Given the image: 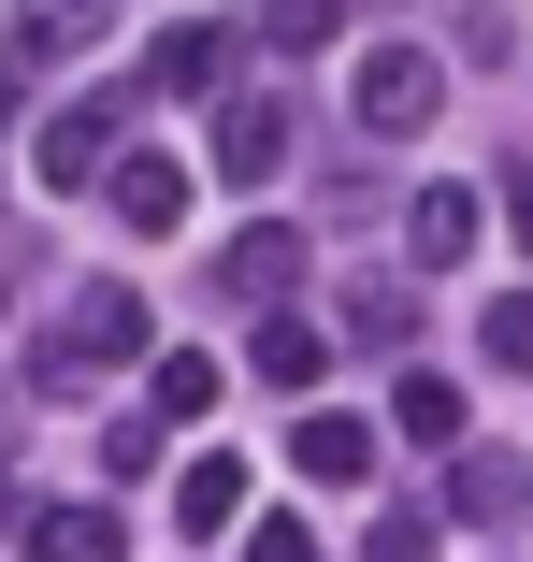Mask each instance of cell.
Instances as JSON below:
<instances>
[{"mask_svg":"<svg viewBox=\"0 0 533 562\" xmlns=\"http://www.w3.org/2000/svg\"><path fill=\"white\" fill-rule=\"evenodd\" d=\"M116 361H145V289H116V274H101V289H72L58 303V331H44V347H30V390H87V375H116Z\"/></svg>","mask_w":533,"mask_h":562,"instance_id":"cell-1","label":"cell"},{"mask_svg":"<svg viewBox=\"0 0 533 562\" xmlns=\"http://www.w3.org/2000/svg\"><path fill=\"white\" fill-rule=\"evenodd\" d=\"M433 101H447V58H433V44H375V58L347 72V116H361V131H389V145L433 131Z\"/></svg>","mask_w":533,"mask_h":562,"instance_id":"cell-2","label":"cell"},{"mask_svg":"<svg viewBox=\"0 0 533 562\" xmlns=\"http://www.w3.org/2000/svg\"><path fill=\"white\" fill-rule=\"evenodd\" d=\"M131 116H145V87H87L72 116L30 145V159H44V188H116V173H131V159H116V145H131Z\"/></svg>","mask_w":533,"mask_h":562,"instance_id":"cell-3","label":"cell"},{"mask_svg":"<svg viewBox=\"0 0 533 562\" xmlns=\"http://www.w3.org/2000/svg\"><path fill=\"white\" fill-rule=\"evenodd\" d=\"M288 145H303V116H288L274 87H231V101H217V173H231V188H274Z\"/></svg>","mask_w":533,"mask_h":562,"instance_id":"cell-4","label":"cell"},{"mask_svg":"<svg viewBox=\"0 0 533 562\" xmlns=\"http://www.w3.org/2000/svg\"><path fill=\"white\" fill-rule=\"evenodd\" d=\"M447 519L504 548V533L533 519V462H519V447H462V462H447Z\"/></svg>","mask_w":533,"mask_h":562,"instance_id":"cell-5","label":"cell"},{"mask_svg":"<svg viewBox=\"0 0 533 562\" xmlns=\"http://www.w3.org/2000/svg\"><path fill=\"white\" fill-rule=\"evenodd\" d=\"M303 289V232H288V216H246V232L217 246V303H246V317H274Z\"/></svg>","mask_w":533,"mask_h":562,"instance_id":"cell-6","label":"cell"},{"mask_svg":"<svg viewBox=\"0 0 533 562\" xmlns=\"http://www.w3.org/2000/svg\"><path fill=\"white\" fill-rule=\"evenodd\" d=\"M30 562H131V519L87 505V491L72 505H30Z\"/></svg>","mask_w":533,"mask_h":562,"instance_id":"cell-7","label":"cell"},{"mask_svg":"<svg viewBox=\"0 0 533 562\" xmlns=\"http://www.w3.org/2000/svg\"><path fill=\"white\" fill-rule=\"evenodd\" d=\"M145 87H173V101H217V87H231V15H188V30L145 58Z\"/></svg>","mask_w":533,"mask_h":562,"instance_id":"cell-8","label":"cell"},{"mask_svg":"<svg viewBox=\"0 0 533 562\" xmlns=\"http://www.w3.org/2000/svg\"><path fill=\"white\" fill-rule=\"evenodd\" d=\"M288 462H303L317 491H361V476H375V418H332V404H317V418L288 432Z\"/></svg>","mask_w":533,"mask_h":562,"instance_id":"cell-9","label":"cell"},{"mask_svg":"<svg viewBox=\"0 0 533 562\" xmlns=\"http://www.w3.org/2000/svg\"><path fill=\"white\" fill-rule=\"evenodd\" d=\"M101 202H116V232H131V246H159L173 216H188V159H131V173L101 188Z\"/></svg>","mask_w":533,"mask_h":562,"instance_id":"cell-10","label":"cell"},{"mask_svg":"<svg viewBox=\"0 0 533 562\" xmlns=\"http://www.w3.org/2000/svg\"><path fill=\"white\" fill-rule=\"evenodd\" d=\"M404 246H418V274L476 260V188H418V202H404Z\"/></svg>","mask_w":533,"mask_h":562,"instance_id":"cell-11","label":"cell"},{"mask_svg":"<svg viewBox=\"0 0 533 562\" xmlns=\"http://www.w3.org/2000/svg\"><path fill=\"white\" fill-rule=\"evenodd\" d=\"M173 519H188V533H231V519H246V462H217V447H202V462L173 476Z\"/></svg>","mask_w":533,"mask_h":562,"instance_id":"cell-12","label":"cell"},{"mask_svg":"<svg viewBox=\"0 0 533 562\" xmlns=\"http://www.w3.org/2000/svg\"><path fill=\"white\" fill-rule=\"evenodd\" d=\"M347 347H418V289H347Z\"/></svg>","mask_w":533,"mask_h":562,"instance_id":"cell-13","label":"cell"},{"mask_svg":"<svg viewBox=\"0 0 533 562\" xmlns=\"http://www.w3.org/2000/svg\"><path fill=\"white\" fill-rule=\"evenodd\" d=\"M389 418H404L418 447H462V375H404V390H389Z\"/></svg>","mask_w":533,"mask_h":562,"instance_id":"cell-14","label":"cell"},{"mask_svg":"<svg viewBox=\"0 0 533 562\" xmlns=\"http://www.w3.org/2000/svg\"><path fill=\"white\" fill-rule=\"evenodd\" d=\"M217 390H231V375L202 361V347H159V432H173V418H202V404H217Z\"/></svg>","mask_w":533,"mask_h":562,"instance_id":"cell-15","label":"cell"},{"mask_svg":"<svg viewBox=\"0 0 533 562\" xmlns=\"http://www.w3.org/2000/svg\"><path fill=\"white\" fill-rule=\"evenodd\" d=\"M332 30H361V15H332V0H274V15H260V44H274V58H317Z\"/></svg>","mask_w":533,"mask_h":562,"instance_id":"cell-16","label":"cell"},{"mask_svg":"<svg viewBox=\"0 0 533 562\" xmlns=\"http://www.w3.org/2000/svg\"><path fill=\"white\" fill-rule=\"evenodd\" d=\"M260 390H317V331L303 317H260Z\"/></svg>","mask_w":533,"mask_h":562,"instance_id":"cell-17","label":"cell"},{"mask_svg":"<svg viewBox=\"0 0 533 562\" xmlns=\"http://www.w3.org/2000/svg\"><path fill=\"white\" fill-rule=\"evenodd\" d=\"M447 58H476V72H504V58H519V15H447Z\"/></svg>","mask_w":533,"mask_h":562,"instance_id":"cell-18","label":"cell"},{"mask_svg":"<svg viewBox=\"0 0 533 562\" xmlns=\"http://www.w3.org/2000/svg\"><path fill=\"white\" fill-rule=\"evenodd\" d=\"M101 476H159V404H145V418H116V432H101Z\"/></svg>","mask_w":533,"mask_h":562,"instance_id":"cell-19","label":"cell"},{"mask_svg":"<svg viewBox=\"0 0 533 562\" xmlns=\"http://www.w3.org/2000/svg\"><path fill=\"white\" fill-rule=\"evenodd\" d=\"M490 361H504V375H533V289H504V303H490Z\"/></svg>","mask_w":533,"mask_h":562,"instance_id":"cell-20","label":"cell"},{"mask_svg":"<svg viewBox=\"0 0 533 562\" xmlns=\"http://www.w3.org/2000/svg\"><path fill=\"white\" fill-rule=\"evenodd\" d=\"M361 562H433V519H418V505H389V519L361 533Z\"/></svg>","mask_w":533,"mask_h":562,"instance_id":"cell-21","label":"cell"},{"mask_svg":"<svg viewBox=\"0 0 533 562\" xmlns=\"http://www.w3.org/2000/svg\"><path fill=\"white\" fill-rule=\"evenodd\" d=\"M246 562H317V533H303V519H260V533H246Z\"/></svg>","mask_w":533,"mask_h":562,"instance_id":"cell-22","label":"cell"},{"mask_svg":"<svg viewBox=\"0 0 533 562\" xmlns=\"http://www.w3.org/2000/svg\"><path fill=\"white\" fill-rule=\"evenodd\" d=\"M504 216H519V260H533V159H504Z\"/></svg>","mask_w":533,"mask_h":562,"instance_id":"cell-23","label":"cell"},{"mask_svg":"<svg viewBox=\"0 0 533 562\" xmlns=\"http://www.w3.org/2000/svg\"><path fill=\"white\" fill-rule=\"evenodd\" d=\"M0 317H15V274H0Z\"/></svg>","mask_w":533,"mask_h":562,"instance_id":"cell-24","label":"cell"},{"mask_svg":"<svg viewBox=\"0 0 533 562\" xmlns=\"http://www.w3.org/2000/svg\"><path fill=\"white\" fill-rule=\"evenodd\" d=\"M0 519H15V476H0Z\"/></svg>","mask_w":533,"mask_h":562,"instance_id":"cell-25","label":"cell"}]
</instances>
